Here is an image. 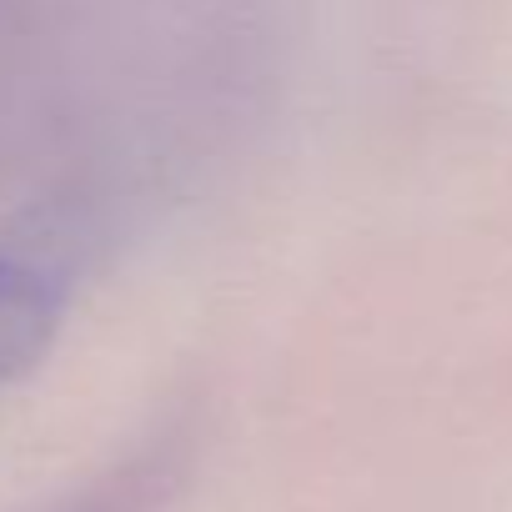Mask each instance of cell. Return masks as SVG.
Instances as JSON below:
<instances>
[{
	"label": "cell",
	"instance_id": "6da1fadb",
	"mask_svg": "<svg viewBox=\"0 0 512 512\" xmlns=\"http://www.w3.org/2000/svg\"><path fill=\"white\" fill-rule=\"evenodd\" d=\"M181 452H186L181 432H161L121 467H111L101 482H91L81 497L61 502L56 512H156L181 472Z\"/></svg>",
	"mask_w": 512,
	"mask_h": 512
}]
</instances>
